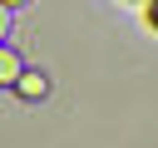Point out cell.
<instances>
[{
	"label": "cell",
	"mask_w": 158,
	"mask_h": 148,
	"mask_svg": "<svg viewBox=\"0 0 158 148\" xmlns=\"http://www.w3.org/2000/svg\"><path fill=\"white\" fill-rule=\"evenodd\" d=\"M20 74H25V59H20L10 44H0V89H15Z\"/></svg>",
	"instance_id": "obj_1"
},
{
	"label": "cell",
	"mask_w": 158,
	"mask_h": 148,
	"mask_svg": "<svg viewBox=\"0 0 158 148\" xmlns=\"http://www.w3.org/2000/svg\"><path fill=\"white\" fill-rule=\"evenodd\" d=\"M15 89H20V99H30V104H40V99L49 94V79H44V74H35V69H25Z\"/></svg>",
	"instance_id": "obj_2"
},
{
	"label": "cell",
	"mask_w": 158,
	"mask_h": 148,
	"mask_svg": "<svg viewBox=\"0 0 158 148\" xmlns=\"http://www.w3.org/2000/svg\"><path fill=\"white\" fill-rule=\"evenodd\" d=\"M143 25L158 35V0H143Z\"/></svg>",
	"instance_id": "obj_3"
},
{
	"label": "cell",
	"mask_w": 158,
	"mask_h": 148,
	"mask_svg": "<svg viewBox=\"0 0 158 148\" xmlns=\"http://www.w3.org/2000/svg\"><path fill=\"white\" fill-rule=\"evenodd\" d=\"M5 30H10V5H0V44H5Z\"/></svg>",
	"instance_id": "obj_4"
},
{
	"label": "cell",
	"mask_w": 158,
	"mask_h": 148,
	"mask_svg": "<svg viewBox=\"0 0 158 148\" xmlns=\"http://www.w3.org/2000/svg\"><path fill=\"white\" fill-rule=\"evenodd\" d=\"M0 5H10V10H15V5H30V0H0Z\"/></svg>",
	"instance_id": "obj_5"
}]
</instances>
